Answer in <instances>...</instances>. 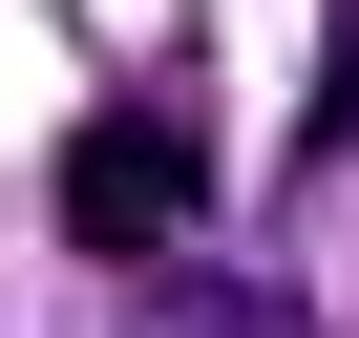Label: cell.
I'll return each mask as SVG.
<instances>
[{
    "label": "cell",
    "instance_id": "1",
    "mask_svg": "<svg viewBox=\"0 0 359 338\" xmlns=\"http://www.w3.org/2000/svg\"><path fill=\"white\" fill-rule=\"evenodd\" d=\"M191 191H212V148L169 127V106H85L64 127V233L106 275H169V254H191Z\"/></svg>",
    "mask_w": 359,
    "mask_h": 338
},
{
    "label": "cell",
    "instance_id": "2",
    "mask_svg": "<svg viewBox=\"0 0 359 338\" xmlns=\"http://www.w3.org/2000/svg\"><path fill=\"white\" fill-rule=\"evenodd\" d=\"M127 338H317V296H296V275H233V254H169Z\"/></svg>",
    "mask_w": 359,
    "mask_h": 338
},
{
    "label": "cell",
    "instance_id": "3",
    "mask_svg": "<svg viewBox=\"0 0 359 338\" xmlns=\"http://www.w3.org/2000/svg\"><path fill=\"white\" fill-rule=\"evenodd\" d=\"M296 148H359V22H338V64H317V106H296Z\"/></svg>",
    "mask_w": 359,
    "mask_h": 338
}]
</instances>
